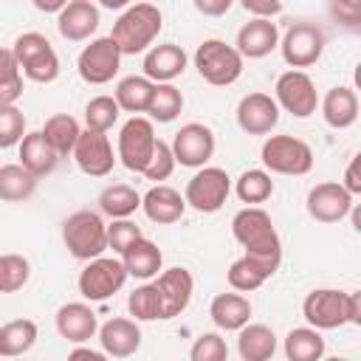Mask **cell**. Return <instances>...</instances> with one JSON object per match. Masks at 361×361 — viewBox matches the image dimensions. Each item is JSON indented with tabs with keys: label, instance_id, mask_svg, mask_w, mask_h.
Returning <instances> with one entry per match:
<instances>
[{
	"label": "cell",
	"instance_id": "4fadbf2b",
	"mask_svg": "<svg viewBox=\"0 0 361 361\" xmlns=\"http://www.w3.org/2000/svg\"><path fill=\"white\" fill-rule=\"evenodd\" d=\"M155 147V127L144 116H133L118 133V158L130 172H141Z\"/></svg>",
	"mask_w": 361,
	"mask_h": 361
},
{
	"label": "cell",
	"instance_id": "7bdbcfd3",
	"mask_svg": "<svg viewBox=\"0 0 361 361\" xmlns=\"http://www.w3.org/2000/svg\"><path fill=\"white\" fill-rule=\"evenodd\" d=\"M25 135V116L17 104H0V149L20 144Z\"/></svg>",
	"mask_w": 361,
	"mask_h": 361
},
{
	"label": "cell",
	"instance_id": "d4e9b609",
	"mask_svg": "<svg viewBox=\"0 0 361 361\" xmlns=\"http://www.w3.org/2000/svg\"><path fill=\"white\" fill-rule=\"evenodd\" d=\"M322 116L333 130H347L358 118V96L353 87H330L322 99Z\"/></svg>",
	"mask_w": 361,
	"mask_h": 361
},
{
	"label": "cell",
	"instance_id": "ffe728a7",
	"mask_svg": "<svg viewBox=\"0 0 361 361\" xmlns=\"http://www.w3.org/2000/svg\"><path fill=\"white\" fill-rule=\"evenodd\" d=\"M279 45V28L271 17H254L237 31V51L245 59H262Z\"/></svg>",
	"mask_w": 361,
	"mask_h": 361
},
{
	"label": "cell",
	"instance_id": "f35d334b",
	"mask_svg": "<svg viewBox=\"0 0 361 361\" xmlns=\"http://www.w3.org/2000/svg\"><path fill=\"white\" fill-rule=\"evenodd\" d=\"M118 102L113 96H96L87 102L85 107V124L87 130H99V133H107L116 121H118Z\"/></svg>",
	"mask_w": 361,
	"mask_h": 361
},
{
	"label": "cell",
	"instance_id": "681fc988",
	"mask_svg": "<svg viewBox=\"0 0 361 361\" xmlns=\"http://www.w3.org/2000/svg\"><path fill=\"white\" fill-rule=\"evenodd\" d=\"M358 164H361V155H353V161L347 164V172H344V189L350 195H361V172H358Z\"/></svg>",
	"mask_w": 361,
	"mask_h": 361
},
{
	"label": "cell",
	"instance_id": "5bb4252c",
	"mask_svg": "<svg viewBox=\"0 0 361 361\" xmlns=\"http://www.w3.org/2000/svg\"><path fill=\"white\" fill-rule=\"evenodd\" d=\"M169 147H172L175 164L195 169V166H203L214 155V133H212V127H206L200 121H189L175 133Z\"/></svg>",
	"mask_w": 361,
	"mask_h": 361
},
{
	"label": "cell",
	"instance_id": "8992f818",
	"mask_svg": "<svg viewBox=\"0 0 361 361\" xmlns=\"http://www.w3.org/2000/svg\"><path fill=\"white\" fill-rule=\"evenodd\" d=\"M195 68L209 85L226 87L240 79L243 56L234 45H226L223 39H203L195 51Z\"/></svg>",
	"mask_w": 361,
	"mask_h": 361
},
{
	"label": "cell",
	"instance_id": "5b68a950",
	"mask_svg": "<svg viewBox=\"0 0 361 361\" xmlns=\"http://www.w3.org/2000/svg\"><path fill=\"white\" fill-rule=\"evenodd\" d=\"M14 51V59L23 71V76H28L31 82H39V85H48L59 76V56L56 51L51 48V42L37 34V31H28V34H20L11 45Z\"/></svg>",
	"mask_w": 361,
	"mask_h": 361
},
{
	"label": "cell",
	"instance_id": "9a60e30c",
	"mask_svg": "<svg viewBox=\"0 0 361 361\" xmlns=\"http://www.w3.org/2000/svg\"><path fill=\"white\" fill-rule=\"evenodd\" d=\"M73 158H76V166L90 178H104L116 166L110 138L99 130H82L79 133V138L73 144Z\"/></svg>",
	"mask_w": 361,
	"mask_h": 361
},
{
	"label": "cell",
	"instance_id": "f1b7e54d",
	"mask_svg": "<svg viewBox=\"0 0 361 361\" xmlns=\"http://www.w3.org/2000/svg\"><path fill=\"white\" fill-rule=\"evenodd\" d=\"M209 316L220 330H240L251 319V302L240 293H217L209 305Z\"/></svg>",
	"mask_w": 361,
	"mask_h": 361
},
{
	"label": "cell",
	"instance_id": "d6a6232c",
	"mask_svg": "<svg viewBox=\"0 0 361 361\" xmlns=\"http://www.w3.org/2000/svg\"><path fill=\"white\" fill-rule=\"evenodd\" d=\"M37 341V324L31 319H14L0 327V355L14 358L34 347Z\"/></svg>",
	"mask_w": 361,
	"mask_h": 361
},
{
	"label": "cell",
	"instance_id": "44dd1931",
	"mask_svg": "<svg viewBox=\"0 0 361 361\" xmlns=\"http://www.w3.org/2000/svg\"><path fill=\"white\" fill-rule=\"evenodd\" d=\"M99 341H102L104 355L127 358L141 347V330H138V324L133 319L113 316L99 327Z\"/></svg>",
	"mask_w": 361,
	"mask_h": 361
},
{
	"label": "cell",
	"instance_id": "b9f144b4",
	"mask_svg": "<svg viewBox=\"0 0 361 361\" xmlns=\"http://www.w3.org/2000/svg\"><path fill=\"white\" fill-rule=\"evenodd\" d=\"M31 265L20 254H3L0 257V293H14L28 282Z\"/></svg>",
	"mask_w": 361,
	"mask_h": 361
},
{
	"label": "cell",
	"instance_id": "cb8c5ba5",
	"mask_svg": "<svg viewBox=\"0 0 361 361\" xmlns=\"http://www.w3.org/2000/svg\"><path fill=\"white\" fill-rule=\"evenodd\" d=\"M183 71H186V51L175 42L155 45L144 56V76L152 82H172Z\"/></svg>",
	"mask_w": 361,
	"mask_h": 361
},
{
	"label": "cell",
	"instance_id": "ee69618b",
	"mask_svg": "<svg viewBox=\"0 0 361 361\" xmlns=\"http://www.w3.org/2000/svg\"><path fill=\"white\" fill-rule=\"evenodd\" d=\"M175 169V155H172V147L161 138H155V147H152V155L147 161V166L141 169V175L147 180H166Z\"/></svg>",
	"mask_w": 361,
	"mask_h": 361
},
{
	"label": "cell",
	"instance_id": "6da1fadb",
	"mask_svg": "<svg viewBox=\"0 0 361 361\" xmlns=\"http://www.w3.org/2000/svg\"><path fill=\"white\" fill-rule=\"evenodd\" d=\"M231 234L245 248V257H251L268 276L276 274V268L282 262V243H279L274 220L265 209H259V206L240 209L231 220Z\"/></svg>",
	"mask_w": 361,
	"mask_h": 361
},
{
	"label": "cell",
	"instance_id": "7402d4cb",
	"mask_svg": "<svg viewBox=\"0 0 361 361\" xmlns=\"http://www.w3.org/2000/svg\"><path fill=\"white\" fill-rule=\"evenodd\" d=\"M99 330V322H96V313L85 305V302H68L56 310V333L65 338V341H73V344H85L96 336Z\"/></svg>",
	"mask_w": 361,
	"mask_h": 361
},
{
	"label": "cell",
	"instance_id": "d6986e66",
	"mask_svg": "<svg viewBox=\"0 0 361 361\" xmlns=\"http://www.w3.org/2000/svg\"><path fill=\"white\" fill-rule=\"evenodd\" d=\"M56 14V28L71 42H82L99 28V8L90 0H68Z\"/></svg>",
	"mask_w": 361,
	"mask_h": 361
},
{
	"label": "cell",
	"instance_id": "7c38bea8",
	"mask_svg": "<svg viewBox=\"0 0 361 361\" xmlns=\"http://www.w3.org/2000/svg\"><path fill=\"white\" fill-rule=\"evenodd\" d=\"M276 104L285 107L290 116L296 118H307L316 113V104H319V96H316V85L313 79L299 71V68H290L285 71L279 79H276Z\"/></svg>",
	"mask_w": 361,
	"mask_h": 361
},
{
	"label": "cell",
	"instance_id": "83f0119b",
	"mask_svg": "<svg viewBox=\"0 0 361 361\" xmlns=\"http://www.w3.org/2000/svg\"><path fill=\"white\" fill-rule=\"evenodd\" d=\"M237 353L243 361H268L276 353V333L268 324H243L237 330Z\"/></svg>",
	"mask_w": 361,
	"mask_h": 361
},
{
	"label": "cell",
	"instance_id": "277c9868",
	"mask_svg": "<svg viewBox=\"0 0 361 361\" xmlns=\"http://www.w3.org/2000/svg\"><path fill=\"white\" fill-rule=\"evenodd\" d=\"M62 240H65V248L71 251V257L87 262L107 248V226L96 212L79 209V212L65 217Z\"/></svg>",
	"mask_w": 361,
	"mask_h": 361
},
{
	"label": "cell",
	"instance_id": "f5cc1de1",
	"mask_svg": "<svg viewBox=\"0 0 361 361\" xmlns=\"http://www.w3.org/2000/svg\"><path fill=\"white\" fill-rule=\"evenodd\" d=\"M31 3H34L39 11H45V14H54V11H59L68 0H31Z\"/></svg>",
	"mask_w": 361,
	"mask_h": 361
},
{
	"label": "cell",
	"instance_id": "7dc6e473",
	"mask_svg": "<svg viewBox=\"0 0 361 361\" xmlns=\"http://www.w3.org/2000/svg\"><path fill=\"white\" fill-rule=\"evenodd\" d=\"M333 6V17L350 28H355L361 23V0H330Z\"/></svg>",
	"mask_w": 361,
	"mask_h": 361
},
{
	"label": "cell",
	"instance_id": "ac0fdd59",
	"mask_svg": "<svg viewBox=\"0 0 361 361\" xmlns=\"http://www.w3.org/2000/svg\"><path fill=\"white\" fill-rule=\"evenodd\" d=\"M279 121V104L268 93H248L237 104V124L248 135H265Z\"/></svg>",
	"mask_w": 361,
	"mask_h": 361
},
{
	"label": "cell",
	"instance_id": "e0dca14e",
	"mask_svg": "<svg viewBox=\"0 0 361 361\" xmlns=\"http://www.w3.org/2000/svg\"><path fill=\"white\" fill-rule=\"evenodd\" d=\"M155 288L161 293V319H175L189 307L195 279L186 268H166L164 274H158Z\"/></svg>",
	"mask_w": 361,
	"mask_h": 361
},
{
	"label": "cell",
	"instance_id": "db71d44e",
	"mask_svg": "<svg viewBox=\"0 0 361 361\" xmlns=\"http://www.w3.org/2000/svg\"><path fill=\"white\" fill-rule=\"evenodd\" d=\"M99 3H102L104 8H124L130 0H99Z\"/></svg>",
	"mask_w": 361,
	"mask_h": 361
},
{
	"label": "cell",
	"instance_id": "60d3db41",
	"mask_svg": "<svg viewBox=\"0 0 361 361\" xmlns=\"http://www.w3.org/2000/svg\"><path fill=\"white\" fill-rule=\"evenodd\" d=\"M127 307H130V313H133L138 322L161 319V293H158L155 282L135 288V290L130 293V299H127Z\"/></svg>",
	"mask_w": 361,
	"mask_h": 361
},
{
	"label": "cell",
	"instance_id": "52a82bcc",
	"mask_svg": "<svg viewBox=\"0 0 361 361\" xmlns=\"http://www.w3.org/2000/svg\"><path fill=\"white\" fill-rule=\"evenodd\" d=\"M265 169L276 175H307L313 169V149L296 135H271L259 152Z\"/></svg>",
	"mask_w": 361,
	"mask_h": 361
},
{
	"label": "cell",
	"instance_id": "8fae6325",
	"mask_svg": "<svg viewBox=\"0 0 361 361\" xmlns=\"http://www.w3.org/2000/svg\"><path fill=\"white\" fill-rule=\"evenodd\" d=\"M118 65H121V51H118V45L113 42V37H99V39H93L90 45L82 48V54H79V59H76L79 76H82L87 85H107V82L118 73Z\"/></svg>",
	"mask_w": 361,
	"mask_h": 361
},
{
	"label": "cell",
	"instance_id": "ab89813d",
	"mask_svg": "<svg viewBox=\"0 0 361 361\" xmlns=\"http://www.w3.org/2000/svg\"><path fill=\"white\" fill-rule=\"evenodd\" d=\"M265 279H268V274H265L251 257H245V254H243L240 259H234L231 268H228V285H231L234 290H243V293L257 290Z\"/></svg>",
	"mask_w": 361,
	"mask_h": 361
},
{
	"label": "cell",
	"instance_id": "816d5d0a",
	"mask_svg": "<svg viewBox=\"0 0 361 361\" xmlns=\"http://www.w3.org/2000/svg\"><path fill=\"white\" fill-rule=\"evenodd\" d=\"M71 361H79V358H87V361H104V350L99 353V350H87V347H76V350H71V355H68Z\"/></svg>",
	"mask_w": 361,
	"mask_h": 361
},
{
	"label": "cell",
	"instance_id": "30bf717a",
	"mask_svg": "<svg viewBox=\"0 0 361 361\" xmlns=\"http://www.w3.org/2000/svg\"><path fill=\"white\" fill-rule=\"evenodd\" d=\"M324 31L313 23H293L279 48H282V59L290 65V68H310L322 59V51H324Z\"/></svg>",
	"mask_w": 361,
	"mask_h": 361
},
{
	"label": "cell",
	"instance_id": "3957f363",
	"mask_svg": "<svg viewBox=\"0 0 361 361\" xmlns=\"http://www.w3.org/2000/svg\"><path fill=\"white\" fill-rule=\"evenodd\" d=\"M164 25V17L158 11V6L152 3H135L130 6L113 25V42L118 45L121 56L124 54H141L152 45V39L158 37Z\"/></svg>",
	"mask_w": 361,
	"mask_h": 361
},
{
	"label": "cell",
	"instance_id": "74e56055",
	"mask_svg": "<svg viewBox=\"0 0 361 361\" xmlns=\"http://www.w3.org/2000/svg\"><path fill=\"white\" fill-rule=\"evenodd\" d=\"M23 96V73L11 48H0V104H14Z\"/></svg>",
	"mask_w": 361,
	"mask_h": 361
},
{
	"label": "cell",
	"instance_id": "1f68e13d",
	"mask_svg": "<svg viewBox=\"0 0 361 361\" xmlns=\"http://www.w3.org/2000/svg\"><path fill=\"white\" fill-rule=\"evenodd\" d=\"M285 355L290 361H319L324 355V338L316 327H293L285 336Z\"/></svg>",
	"mask_w": 361,
	"mask_h": 361
},
{
	"label": "cell",
	"instance_id": "bcb514c9",
	"mask_svg": "<svg viewBox=\"0 0 361 361\" xmlns=\"http://www.w3.org/2000/svg\"><path fill=\"white\" fill-rule=\"evenodd\" d=\"M192 361H223L228 355L226 341L220 338V333H200L197 341L189 350Z\"/></svg>",
	"mask_w": 361,
	"mask_h": 361
},
{
	"label": "cell",
	"instance_id": "ba28073f",
	"mask_svg": "<svg viewBox=\"0 0 361 361\" xmlns=\"http://www.w3.org/2000/svg\"><path fill=\"white\" fill-rule=\"evenodd\" d=\"M127 282V268L121 259L116 257H93L87 259V265L79 274V293L90 302H102L107 296H113L116 290H121V285Z\"/></svg>",
	"mask_w": 361,
	"mask_h": 361
},
{
	"label": "cell",
	"instance_id": "8d00e7d4",
	"mask_svg": "<svg viewBox=\"0 0 361 361\" xmlns=\"http://www.w3.org/2000/svg\"><path fill=\"white\" fill-rule=\"evenodd\" d=\"M234 192L243 203H262L274 195V180L265 169H245L237 183H234Z\"/></svg>",
	"mask_w": 361,
	"mask_h": 361
},
{
	"label": "cell",
	"instance_id": "7a4b0ae2",
	"mask_svg": "<svg viewBox=\"0 0 361 361\" xmlns=\"http://www.w3.org/2000/svg\"><path fill=\"white\" fill-rule=\"evenodd\" d=\"M302 316L316 330H336L341 324H361V293L333 288L310 290L302 302Z\"/></svg>",
	"mask_w": 361,
	"mask_h": 361
},
{
	"label": "cell",
	"instance_id": "d590c367",
	"mask_svg": "<svg viewBox=\"0 0 361 361\" xmlns=\"http://www.w3.org/2000/svg\"><path fill=\"white\" fill-rule=\"evenodd\" d=\"M141 206V195L127 183H113L99 195V209L107 217H130Z\"/></svg>",
	"mask_w": 361,
	"mask_h": 361
},
{
	"label": "cell",
	"instance_id": "c3c4849f",
	"mask_svg": "<svg viewBox=\"0 0 361 361\" xmlns=\"http://www.w3.org/2000/svg\"><path fill=\"white\" fill-rule=\"evenodd\" d=\"M240 6L254 17H274L282 11V0H240Z\"/></svg>",
	"mask_w": 361,
	"mask_h": 361
},
{
	"label": "cell",
	"instance_id": "484cf974",
	"mask_svg": "<svg viewBox=\"0 0 361 361\" xmlns=\"http://www.w3.org/2000/svg\"><path fill=\"white\" fill-rule=\"evenodd\" d=\"M20 164L34 175V178H42V175H51L59 164V155L56 149L45 141L42 130L37 133H25L23 141H20Z\"/></svg>",
	"mask_w": 361,
	"mask_h": 361
},
{
	"label": "cell",
	"instance_id": "4dcf8cb0",
	"mask_svg": "<svg viewBox=\"0 0 361 361\" xmlns=\"http://www.w3.org/2000/svg\"><path fill=\"white\" fill-rule=\"evenodd\" d=\"M152 90H155V82L147 79V76H124L118 85H116V102L121 110L127 113H147L149 107V99H152Z\"/></svg>",
	"mask_w": 361,
	"mask_h": 361
},
{
	"label": "cell",
	"instance_id": "836d02e7",
	"mask_svg": "<svg viewBox=\"0 0 361 361\" xmlns=\"http://www.w3.org/2000/svg\"><path fill=\"white\" fill-rule=\"evenodd\" d=\"M183 110V93L169 85V82H155V90H152V99H149V121H161V124H169L175 121V116Z\"/></svg>",
	"mask_w": 361,
	"mask_h": 361
},
{
	"label": "cell",
	"instance_id": "e575fe53",
	"mask_svg": "<svg viewBox=\"0 0 361 361\" xmlns=\"http://www.w3.org/2000/svg\"><path fill=\"white\" fill-rule=\"evenodd\" d=\"M79 133H82V130H79V121H76L73 116H68V113L51 116V118L45 121V127H42V135H45V141L56 149V155L73 152V144H76Z\"/></svg>",
	"mask_w": 361,
	"mask_h": 361
},
{
	"label": "cell",
	"instance_id": "f546056e",
	"mask_svg": "<svg viewBox=\"0 0 361 361\" xmlns=\"http://www.w3.org/2000/svg\"><path fill=\"white\" fill-rule=\"evenodd\" d=\"M37 180L23 164H6L0 166V200L20 203L37 192Z\"/></svg>",
	"mask_w": 361,
	"mask_h": 361
},
{
	"label": "cell",
	"instance_id": "4316f807",
	"mask_svg": "<svg viewBox=\"0 0 361 361\" xmlns=\"http://www.w3.org/2000/svg\"><path fill=\"white\" fill-rule=\"evenodd\" d=\"M121 262H124V268H127V276L149 279V276H155V274L161 271L164 254H161V248H158L152 240H147V237L141 234L138 240H133V243L124 248Z\"/></svg>",
	"mask_w": 361,
	"mask_h": 361
},
{
	"label": "cell",
	"instance_id": "f6af8a7d",
	"mask_svg": "<svg viewBox=\"0 0 361 361\" xmlns=\"http://www.w3.org/2000/svg\"><path fill=\"white\" fill-rule=\"evenodd\" d=\"M141 237V228L133 223V220H127V217H116L110 226H107V248H113V254H124V248L133 243V240H138Z\"/></svg>",
	"mask_w": 361,
	"mask_h": 361
},
{
	"label": "cell",
	"instance_id": "9c48e42d",
	"mask_svg": "<svg viewBox=\"0 0 361 361\" xmlns=\"http://www.w3.org/2000/svg\"><path fill=\"white\" fill-rule=\"evenodd\" d=\"M228 192H231V178L226 175V169H220V166H200V172H195L189 178L183 200H186V206L212 214V212H217L226 203Z\"/></svg>",
	"mask_w": 361,
	"mask_h": 361
},
{
	"label": "cell",
	"instance_id": "f907efd6",
	"mask_svg": "<svg viewBox=\"0 0 361 361\" xmlns=\"http://www.w3.org/2000/svg\"><path fill=\"white\" fill-rule=\"evenodd\" d=\"M234 0H195V8L203 14V17H223L228 8H231Z\"/></svg>",
	"mask_w": 361,
	"mask_h": 361
},
{
	"label": "cell",
	"instance_id": "603a6c76",
	"mask_svg": "<svg viewBox=\"0 0 361 361\" xmlns=\"http://www.w3.org/2000/svg\"><path fill=\"white\" fill-rule=\"evenodd\" d=\"M141 209L144 214L158 223V226H169V223H178L186 212V200L180 197L178 189L172 186H164V183H155L144 197H141Z\"/></svg>",
	"mask_w": 361,
	"mask_h": 361
},
{
	"label": "cell",
	"instance_id": "2e32d148",
	"mask_svg": "<svg viewBox=\"0 0 361 361\" xmlns=\"http://www.w3.org/2000/svg\"><path fill=\"white\" fill-rule=\"evenodd\" d=\"M350 209H353V195L336 180L316 183L307 192V214L319 223H338L350 214Z\"/></svg>",
	"mask_w": 361,
	"mask_h": 361
}]
</instances>
